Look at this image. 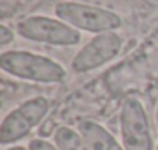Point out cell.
I'll return each mask as SVG.
<instances>
[{
    "mask_svg": "<svg viewBox=\"0 0 158 150\" xmlns=\"http://www.w3.org/2000/svg\"><path fill=\"white\" fill-rule=\"evenodd\" d=\"M0 67L11 76L30 82L59 84L67 78V71L60 63L47 56L30 51L14 50L2 53Z\"/></svg>",
    "mask_w": 158,
    "mask_h": 150,
    "instance_id": "6da1fadb",
    "label": "cell"
},
{
    "mask_svg": "<svg viewBox=\"0 0 158 150\" xmlns=\"http://www.w3.org/2000/svg\"><path fill=\"white\" fill-rule=\"evenodd\" d=\"M59 20L68 23L76 30H84L90 33H109L121 26V19L118 14L79 2H62L54 10Z\"/></svg>",
    "mask_w": 158,
    "mask_h": 150,
    "instance_id": "7a4b0ae2",
    "label": "cell"
},
{
    "mask_svg": "<svg viewBox=\"0 0 158 150\" xmlns=\"http://www.w3.org/2000/svg\"><path fill=\"white\" fill-rule=\"evenodd\" d=\"M50 102L44 96L31 98L10 111L0 125V144H14L28 136L47 116Z\"/></svg>",
    "mask_w": 158,
    "mask_h": 150,
    "instance_id": "3957f363",
    "label": "cell"
},
{
    "mask_svg": "<svg viewBox=\"0 0 158 150\" xmlns=\"http://www.w3.org/2000/svg\"><path fill=\"white\" fill-rule=\"evenodd\" d=\"M119 132L124 150H153L149 119L139 99L127 98L123 102Z\"/></svg>",
    "mask_w": 158,
    "mask_h": 150,
    "instance_id": "277c9868",
    "label": "cell"
},
{
    "mask_svg": "<svg viewBox=\"0 0 158 150\" xmlns=\"http://www.w3.org/2000/svg\"><path fill=\"white\" fill-rule=\"evenodd\" d=\"M17 33L28 40L50 45H77L81 33L62 20L45 16H33L17 23Z\"/></svg>",
    "mask_w": 158,
    "mask_h": 150,
    "instance_id": "5b68a950",
    "label": "cell"
},
{
    "mask_svg": "<svg viewBox=\"0 0 158 150\" xmlns=\"http://www.w3.org/2000/svg\"><path fill=\"white\" fill-rule=\"evenodd\" d=\"M123 40L119 39L118 34L109 31V33H101L95 36L84 48H81L73 60H71V68L74 73H85L92 71L109 60L115 59L118 53L121 51Z\"/></svg>",
    "mask_w": 158,
    "mask_h": 150,
    "instance_id": "8992f818",
    "label": "cell"
},
{
    "mask_svg": "<svg viewBox=\"0 0 158 150\" xmlns=\"http://www.w3.org/2000/svg\"><path fill=\"white\" fill-rule=\"evenodd\" d=\"M77 132L82 135L90 150H124L123 144H119L109 130L95 121H81L77 124Z\"/></svg>",
    "mask_w": 158,
    "mask_h": 150,
    "instance_id": "52a82bcc",
    "label": "cell"
},
{
    "mask_svg": "<svg viewBox=\"0 0 158 150\" xmlns=\"http://www.w3.org/2000/svg\"><path fill=\"white\" fill-rule=\"evenodd\" d=\"M54 144L59 150H90L82 135L71 127H59L54 133Z\"/></svg>",
    "mask_w": 158,
    "mask_h": 150,
    "instance_id": "ba28073f",
    "label": "cell"
},
{
    "mask_svg": "<svg viewBox=\"0 0 158 150\" xmlns=\"http://www.w3.org/2000/svg\"><path fill=\"white\" fill-rule=\"evenodd\" d=\"M28 150H59V148L56 147V144H51L50 141L36 138L28 144Z\"/></svg>",
    "mask_w": 158,
    "mask_h": 150,
    "instance_id": "9c48e42d",
    "label": "cell"
},
{
    "mask_svg": "<svg viewBox=\"0 0 158 150\" xmlns=\"http://www.w3.org/2000/svg\"><path fill=\"white\" fill-rule=\"evenodd\" d=\"M13 31L11 30H8L5 25L2 26V40H0V43H2V47H5V45H8V42H11L13 40Z\"/></svg>",
    "mask_w": 158,
    "mask_h": 150,
    "instance_id": "30bf717a",
    "label": "cell"
},
{
    "mask_svg": "<svg viewBox=\"0 0 158 150\" xmlns=\"http://www.w3.org/2000/svg\"><path fill=\"white\" fill-rule=\"evenodd\" d=\"M6 150H28V148L23 147V145H14V147H11V148H6Z\"/></svg>",
    "mask_w": 158,
    "mask_h": 150,
    "instance_id": "8fae6325",
    "label": "cell"
},
{
    "mask_svg": "<svg viewBox=\"0 0 158 150\" xmlns=\"http://www.w3.org/2000/svg\"><path fill=\"white\" fill-rule=\"evenodd\" d=\"M155 119H156V125H158V105H156V115H155Z\"/></svg>",
    "mask_w": 158,
    "mask_h": 150,
    "instance_id": "7c38bea8",
    "label": "cell"
},
{
    "mask_svg": "<svg viewBox=\"0 0 158 150\" xmlns=\"http://www.w3.org/2000/svg\"><path fill=\"white\" fill-rule=\"evenodd\" d=\"M92 2H99V0H92Z\"/></svg>",
    "mask_w": 158,
    "mask_h": 150,
    "instance_id": "4fadbf2b",
    "label": "cell"
},
{
    "mask_svg": "<svg viewBox=\"0 0 158 150\" xmlns=\"http://www.w3.org/2000/svg\"><path fill=\"white\" fill-rule=\"evenodd\" d=\"M155 150H158V145H156V148H155Z\"/></svg>",
    "mask_w": 158,
    "mask_h": 150,
    "instance_id": "5bb4252c",
    "label": "cell"
}]
</instances>
